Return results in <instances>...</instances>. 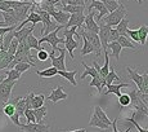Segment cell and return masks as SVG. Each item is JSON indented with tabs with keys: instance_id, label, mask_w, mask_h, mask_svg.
Listing matches in <instances>:
<instances>
[{
	"instance_id": "cell-34",
	"label": "cell",
	"mask_w": 148,
	"mask_h": 132,
	"mask_svg": "<svg viewBox=\"0 0 148 132\" xmlns=\"http://www.w3.org/2000/svg\"><path fill=\"white\" fill-rule=\"evenodd\" d=\"M3 113H4L8 118H10V117L16 113V106H14V102L13 101H10V102L8 101L7 104L4 105V108H3Z\"/></svg>"
},
{
	"instance_id": "cell-60",
	"label": "cell",
	"mask_w": 148,
	"mask_h": 132,
	"mask_svg": "<svg viewBox=\"0 0 148 132\" xmlns=\"http://www.w3.org/2000/svg\"><path fill=\"white\" fill-rule=\"evenodd\" d=\"M0 51H1V49H0Z\"/></svg>"
},
{
	"instance_id": "cell-27",
	"label": "cell",
	"mask_w": 148,
	"mask_h": 132,
	"mask_svg": "<svg viewBox=\"0 0 148 132\" xmlns=\"http://www.w3.org/2000/svg\"><path fill=\"white\" fill-rule=\"evenodd\" d=\"M44 102H45V96L42 93L40 94H35L32 99V101H31V109L32 110H35V109H39L41 108V106H44Z\"/></svg>"
},
{
	"instance_id": "cell-8",
	"label": "cell",
	"mask_w": 148,
	"mask_h": 132,
	"mask_svg": "<svg viewBox=\"0 0 148 132\" xmlns=\"http://www.w3.org/2000/svg\"><path fill=\"white\" fill-rule=\"evenodd\" d=\"M98 26H99V31H98V36H99V42H101V45H102V49L103 52H107V45H108V36H110V31L112 27L107 26L104 25L102 21L98 22Z\"/></svg>"
},
{
	"instance_id": "cell-41",
	"label": "cell",
	"mask_w": 148,
	"mask_h": 132,
	"mask_svg": "<svg viewBox=\"0 0 148 132\" xmlns=\"http://www.w3.org/2000/svg\"><path fill=\"white\" fill-rule=\"evenodd\" d=\"M23 117L27 119V123H36L35 115H34V110H32V109H26V110H25Z\"/></svg>"
},
{
	"instance_id": "cell-18",
	"label": "cell",
	"mask_w": 148,
	"mask_h": 132,
	"mask_svg": "<svg viewBox=\"0 0 148 132\" xmlns=\"http://www.w3.org/2000/svg\"><path fill=\"white\" fill-rule=\"evenodd\" d=\"M107 87V91L104 92V94H115L116 97H120L121 94V88H126L129 87V84L127 83H119V84H110V85H106Z\"/></svg>"
},
{
	"instance_id": "cell-21",
	"label": "cell",
	"mask_w": 148,
	"mask_h": 132,
	"mask_svg": "<svg viewBox=\"0 0 148 132\" xmlns=\"http://www.w3.org/2000/svg\"><path fill=\"white\" fill-rule=\"evenodd\" d=\"M89 87H95L98 93H102L103 88L106 87V80L102 76H97V78H92V82L89 83Z\"/></svg>"
},
{
	"instance_id": "cell-57",
	"label": "cell",
	"mask_w": 148,
	"mask_h": 132,
	"mask_svg": "<svg viewBox=\"0 0 148 132\" xmlns=\"http://www.w3.org/2000/svg\"><path fill=\"white\" fill-rule=\"evenodd\" d=\"M99 132H104V131H99Z\"/></svg>"
},
{
	"instance_id": "cell-46",
	"label": "cell",
	"mask_w": 148,
	"mask_h": 132,
	"mask_svg": "<svg viewBox=\"0 0 148 132\" xmlns=\"http://www.w3.org/2000/svg\"><path fill=\"white\" fill-rule=\"evenodd\" d=\"M119 33L116 31V28L115 27H112L111 28V31H110V36H108V43H112V42H117V39H119Z\"/></svg>"
},
{
	"instance_id": "cell-50",
	"label": "cell",
	"mask_w": 148,
	"mask_h": 132,
	"mask_svg": "<svg viewBox=\"0 0 148 132\" xmlns=\"http://www.w3.org/2000/svg\"><path fill=\"white\" fill-rule=\"evenodd\" d=\"M139 97H140V100L143 101V104L148 108V94H146V93H140V92H139Z\"/></svg>"
},
{
	"instance_id": "cell-1",
	"label": "cell",
	"mask_w": 148,
	"mask_h": 132,
	"mask_svg": "<svg viewBox=\"0 0 148 132\" xmlns=\"http://www.w3.org/2000/svg\"><path fill=\"white\" fill-rule=\"evenodd\" d=\"M73 35H77L79 38H80V35H79L77 28H76V27L63 28V36H64L63 44H64V49H66V52H68V54H70L71 58L75 60L73 51H75L76 48H79V42H77V40H75Z\"/></svg>"
},
{
	"instance_id": "cell-48",
	"label": "cell",
	"mask_w": 148,
	"mask_h": 132,
	"mask_svg": "<svg viewBox=\"0 0 148 132\" xmlns=\"http://www.w3.org/2000/svg\"><path fill=\"white\" fill-rule=\"evenodd\" d=\"M19 118H21V117H19V115H18V114H17V113H14V114H13L12 117H10L9 119H10V122H12L13 124H16L17 127H19V126L22 124V123L19 122Z\"/></svg>"
},
{
	"instance_id": "cell-19",
	"label": "cell",
	"mask_w": 148,
	"mask_h": 132,
	"mask_svg": "<svg viewBox=\"0 0 148 132\" xmlns=\"http://www.w3.org/2000/svg\"><path fill=\"white\" fill-rule=\"evenodd\" d=\"M93 115L97 119H99L101 122H103V123H106L107 126H110L111 127V124H112V120H111L110 118L107 117V114L104 113V110L101 108V106H98L97 105L95 108H94V113H93Z\"/></svg>"
},
{
	"instance_id": "cell-15",
	"label": "cell",
	"mask_w": 148,
	"mask_h": 132,
	"mask_svg": "<svg viewBox=\"0 0 148 132\" xmlns=\"http://www.w3.org/2000/svg\"><path fill=\"white\" fill-rule=\"evenodd\" d=\"M68 97V94L63 91V88H62V85H58L57 88H54V90L50 92V94L47 97L49 101H52L53 104H57L58 101H62V100H66Z\"/></svg>"
},
{
	"instance_id": "cell-33",
	"label": "cell",
	"mask_w": 148,
	"mask_h": 132,
	"mask_svg": "<svg viewBox=\"0 0 148 132\" xmlns=\"http://www.w3.org/2000/svg\"><path fill=\"white\" fill-rule=\"evenodd\" d=\"M119 44L121 45V48H130V49L135 51V45L132 43V40H130L127 36H119L117 39Z\"/></svg>"
},
{
	"instance_id": "cell-5",
	"label": "cell",
	"mask_w": 148,
	"mask_h": 132,
	"mask_svg": "<svg viewBox=\"0 0 148 132\" xmlns=\"http://www.w3.org/2000/svg\"><path fill=\"white\" fill-rule=\"evenodd\" d=\"M17 82L9 80L5 78L0 83V105H5L10 99V94H12L13 87L16 85Z\"/></svg>"
},
{
	"instance_id": "cell-10",
	"label": "cell",
	"mask_w": 148,
	"mask_h": 132,
	"mask_svg": "<svg viewBox=\"0 0 148 132\" xmlns=\"http://www.w3.org/2000/svg\"><path fill=\"white\" fill-rule=\"evenodd\" d=\"M86 9H88V12H92L93 9L98 10V16H97V24H98L99 21H102V18L108 14L107 8L104 7V4L102 1H99V0H92V3H90V4L86 7Z\"/></svg>"
},
{
	"instance_id": "cell-17",
	"label": "cell",
	"mask_w": 148,
	"mask_h": 132,
	"mask_svg": "<svg viewBox=\"0 0 148 132\" xmlns=\"http://www.w3.org/2000/svg\"><path fill=\"white\" fill-rule=\"evenodd\" d=\"M34 28H35V26H34V25H31L30 27H22V28H19V30H14L13 31L14 39L18 40V43L23 42V40L27 39L28 35H31V34H32Z\"/></svg>"
},
{
	"instance_id": "cell-47",
	"label": "cell",
	"mask_w": 148,
	"mask_h": 132,
	"mask_svg": "<svg viewBox=\"0 0 148 132\" xmlns=\"http://www.w3.org/2000/svg\"><path fill=\"white\" fill-rule=\"evenodd\" d=\"M142 76H143V91H142V93L148 94V74L143 73Z\"/></svg>"
},
{
	"instance_id": "cell-7",
	"label": "cell",
	"mask_w": 148,
	"mask_h": 132,
	"mask_svg": "<svg viewBox=\"0 0 148 132\" xmlns=\"http://www.w3.org/2000/svg\"><path fill=\"white\" fill-rule=\"evenodd\" d=\"M58 52H59V56H54V54L49 53V58L52 60V66L56 67L58 71H66V62H64L66 49L58 47Z\"/></svg>"
},
{
	"instance_id": "cell-54",
	"label": "cell",
	"mask_w": 148,
	"mask_h": 132,
	"mask_svg": "<svg viewBox=\"0 0 148 132\" xmlns=\"http://www.w3.org/2000/svg\"><path fill=\"white\" fill-rule=\"evenodd\" d=\"M3 38H4V36H0V49L3 48V40H4Z\"/></svg>"
},
{
	"instance_id": "cell-26",
	"label": "cell",
	"mask_w": 148,
	"mask_h": 132,
	"mask_svg": "<svg viewBox=\"0 0 148 132\" xmlns=\"http://www.w3.org/2000/svg\"><path fill=\"white\" fill-rule=\"evenodd\" d=\"M47 114H48V108L45 105L39 109H35V110H34V115H35L36 123H42V119L47 117Z\"/></svg>"
},
{
	"instance_id": "cell-58",
	"label": "cell",
	"mask_w": 148,
	"mask_h": 132,
	"mask_svg": "<svg viewBox=\"0 0 148 132\" xmlns=\"http://www.w3.org/2000/svg\"><path fill=\"white\" fill-rule=\"evenodd\" d=\"M146 73H147V74H148V70H147V71H146Z\"/></svg>"
},
{
	"instance_id": "cell-2",
	"label": "cell",
	"mask_w": 148,
	"mask_h": 132,
	"mask_svg": "<svg viewBox=\"0 0 148 132\" xmlns=\"http://www.w3.org/2000/svg\"><path fill=\"white\" fill-rule=\"evenodd\" d=\"M126 14H127L126 8L124 7V4H122V3H120V5H119L117 9L113 10V12H111L110 14H107V16H104L102 19H103V24L107 25V26L116 27L122 21V19L126 17Z\"/></svg>"
},
{
	"instance_id": "cell-3",
	"label": "cell",
	"mask_w": 148,
	"mask_h": 132,
	"mask_svg": "<svg viewBox=\"0 0 148 132\" xmlns=\"http://www.w3.org/2000/svg\"><path fill=\"white\" fill-rule=\"evenodd\" d=\"M62 28H64V27L59 26L57 30H54V31H52V33L48 34V35L41 36V38L39 39L40 45H41V43H48V44L52 45V52L50 53L54 54V56H56V52H58V44H61V43L64 42V38H59L58 36V31L62 30Z\"/></svg>"
},
{
	"instance_id": "cell-20",
	"label": "cell",
	"mask_w": 148,
	"mask_h": 132,
	"mask_svg": "<svg viewBox=\"0 0 148 132\" xmlns=\"http://www.w3.org/2000/svg\"><path fill=\"white\" fill-rule=\"evenodd\" d=\"M76 74H77V70H72V71H58V74L57 75H61L62 78H64L66 80H68V82L71 83V84L73 85V87H76L77 85V82H76L75 76Z\"/></svg>"
},
{
	"instance_id": "cell-51",
	"label": "cell",
	"mask_w": 148,
	"mask_h": 132,
	"mask_svg": "<svg viewBox=\"0 0 148 132\" xmlns=\"http://www.w3.org/2000/svg\"><path fill=\"white\" fill-rule=\"evenodd\" d=\"M61 132H86L85 128H80V130H75V131H61Z\"/></svg>"
},
{
	"instance_id": "cell-59",
	"label": "cell",
	"mask_w": 148,
	"mask_h": 132,
	"mask_svg": "<svg viewBox=\"0 0 148 132\" xmlns=\"http://www.w3.org/2000/svg\"><path fill=\"white\" fill-rule=\"evenodd\" d=\"M0 1H1V0H0Z\"/></svg>"
},
{
	"instance_id": "cell-4",
	"label": "cell",
	"mask_w": 148,
	"mask_h": 132,
	"mask_svg": "<svg viewBox=\"0 0 148 132\" xmlns=\"http://www.w3.org/2000/svg\"><path fill=\"white\" fill-rule=\"evenodd\" d=\"M35 10L39 13V16H40V18H41L42 25H44V27H42V30H41V35L42 36L48 35L49 33H52V31L57 30V28L59 27V25H57L56 22L52 21V17L49 16V13H47V12H44V10L39 9L38 7H35Z\"/></svg>"
},
{
	"instance_id": "cell-35",
	"label": "cell",
	"mask_w": 148,
	"mask_h": 132,
	"mask_svg": "<svg viewBox=\"0 0 148 132\" xmlns=\"http://www.w3.org/2000/svg\"><path fill=\"white\" fill-rule=\"evenodd\" d=\"M82 42H84V45H82V48H81V56H86V54H90L94 52V47H93L86 39L82 38Z\"/></svg>"
},
{
	"instance_id": "cell-29",
	"label": "cell",
	"mask_w": 148,
	"mask_h": 132,
	"mask_svg": "<svg viewBox=\"0 0 148 132\" xmlns=\"http://www.w3.org/2000/svg\"><path fill=\"white\" fill-rule=\"evenodd\" d=\"M115 28H116V31L119 33V35H120V36H127L126 35V31H127V28H129V19L125 17V18L122 19V21Z\"/></svg>"
},
{
	"instance_id": "cell-38",
	"label": "cell",
	"mask_w": 148,
	"mask_h": 132,
	"mask_svg": "<svg viewBox=\"0 0 148 132\" xmlns=\"http://www.w3.org/2000/svg\"><path fill=\"white\" fill-rule=\"evenodd\" d=\"M3 39H4V40H3V48H1V49H3V51H8V48H9V45H10V43H12V40L14 39L13 31H10V33L5 34Z\"/></svg>"
},
{
	"instance_id": "cell-6",
	"label": "cell",
	"mask_w": 148,
	"mask_h": 132,
	"mask_svg": "<svg viewBox=\"0 0 148 132\" xmlns=\"http://www.w3.org/2000/svg\"><path fill=\"white\" fill-rule=\"evenodd\" d=\"M79 35H80V38H85L88 40V42L90 43V44L94 47V52L97 54V57L101 56L102 53V45H101V42H99V36L98 34L95 33H92V31H86V30H81L80 33H79Z\"/></svg>"
},
{
	"instance_id": "cell-49",
	"label": "cell",
	"mask_w": 148,
	"mask_h": 132,
	"mask_svg": "<svg viewBox=\"0 0 148 132\" xmlns=\"http://www.w3.org/2000/svg\"><path fill=\"white\" fill-rule=\"evenodd\" d=\"M16 30V27H0V36H4L5 34L10 33V31H14Z\"/></svg>"
},
{
	"instance_id": "cell-16",
	"label": "cell",
	"mask_w": 148,
	"mask_h": 132,
	"mask_svg": "<svg viewBox=\"0 0 148 132\" xmlns=\"http://www.w3.org/2000/svg\"><path fill=\"white\" fill-rule=\"evenodd\" d=\"M3 18H4V25L5 27H17V25H19V21L17 19L16 14H14L13 9H9L7 12H1Z\"/></svg>"
},
{
	"instance_id": "cell-55",
	"label": "cell",
	"mask_w": 148,
	"mask_h": 132,
	"mask_svg": "<svg viewBox=\"0 0 148 132\" xmlns=\"http://www.w3.org/2000/svg\"><path fill=\"white\" fill-rule=\"evenodd\" d=\"M115 1H119V0H115ZM143 1H144V0H136V3H138L139 5H142V4H143Z\"/></svg>"
},
{
	"instance_id": "cell-43",
	"label": "cell",
	"mask_w": 148,
	"mask_h": 132,
	"mask_svg": "<svg viewBox=\"0 0 148 132\" xmlns=\"http://www.w3.org/2000/svg\"><path fill=\"white\" fill-rule=\"evenodd\" d=\"M117 122H119V118H116V119H113V120H112V124H111V127H112V132H120V131L117 130ZM133 128H134V126L130 124L129 127L126 128V130L122 131V132H132V131H133Z\"/></svg>"
},
{
	"instance_id": "cell-11",
	"label": "cell",
	"mask_w": 148,
	"mask_h": 132,
	"mask_svg": "<svg viewBox=\"0 0 148 132\" xmlns=\"http://www.w3.org/2000/svg\"><path fill=\"white\" fill-rule=\"evenodd\" d=\"M125 69H126V71H127V75H129V78L136 84V90H138L139 92L142 93V91H143V76H142V74L138 73L135 69L130 67V66H126Z\"/></svg>"
},
{
	"instance_id": "cell-45",
	"label": "cell",
	"mask_w": 148,
	"mask_h": 132,
	"mask_svg": "<svg viewBox=\"0 0 148 132\" xmlns=\"http://www.w3.org/2000/svg\"><path fill=\"white\" fill-rule=\"evenodd\" d=\"M36 58H38L39 61L44 62V61H47V60L49 58V53H48L45 49H40L38 52V54H36Z\"/></svg>"
},
{
	"instance_id": "cell-12",
	"label": "cell",
	"mask_w": 148,
	"mask_h": 132,
	"mask_svg": "<svg viewBox=\"0 0 148 132\" xmlns=\"http://www.w3.org/2000/svg\"><path fill=\"white\" fill-rule=\"evenodd\" d=\"M49 16L53 17L57 25H59V26H63V27H64V26L67 25L68 19H70V16H71V14L63 12V10L56 9V10H53L52 13H49Z\"/></svg>"
},
{
	"instance_id": "cell-31",
	"label": "cell",
	"mask_w": 148,
	"mask_h": 132,
	"mask_svg": "<svg viewBox=\"0 0 148 132\" xmlns=\"http://www.w3.org/2000/svg\"><path fill=\"white\" fill-rule=\"evenodd\" d=\"M61 10H63V12H66V13H70V14H73V13H84L85 7H77V5H63Z\"/></svg>"
},
{
	"instance_id": "cell-28",
	"label": "cell",
	"mask_w": 148,
	"mask_h": 132,
	"mask_svg": "<svg viewBox=\"0 0 148 132\" xmlns=\"http://www.w3.org/2000/svg\"><path fill=\"white\" fill-rule=\"evenodd\" d=\"M82 66L85 67V71L81 74L80 79H85L88 75H90L92 78H97V76H101V75L98 74V71H97L94 67H90V66H88V65H86V62H82Z\"/></svg>"
},
{
	"instance_id": "cell-25",
	"label": "cell",
	"mask_w": 148,
	"mask_h": 132,
	"mask_svg": "<svg viewBox=\"0 0 148 132\" xmlns=\"http://www.w3.org/2000/svg\"><path fill=\"white\" fill-rule=\"evenodd\" d=\"M26 43H27L28 47H30V49H36L38 52L40 49H42L41 45H40V43H39V39L36 38V36H34V34H31V35L27 36Z\"/></svg>"
},
{
	"instance_id": "cell-32",
	"label": "cell",
	"mask_w": 148,
	"mask_h": 132,
	"mask_svg": "<svg viewBox=\"0 0 148 132\" xmlns=\"http://www.w3.org/2000/svg\"><path fill=\"white\" fill-rule=\"evenodd\" d=\"M104 80H106V85H110V84H112V82L113 80H119V83L122 80L121 76H119L117 74H116V71H115V69L113 67H111V70H110V73H108V75L104 78Z\"/></svg>"
},
{
	"instance_id": "cell-39",
	"label": "cell",
	"mask_w": 148,
	"mask_h": 132,
	"mask_svg": "<svg viewBox=\"0 0 148 132\" xmlns=\"http://www.w3.org/2000/svg\"><path fill=\"white\" fill-rule=\"evenodd\" d=\"M117 99H119V105H120L121 108H127V106H130L129 93H121L120 97H117Z\"/></svg>"
},
{
	"instance_id": "cell-13",
	"label": "cell",
	"mask_w": 148,
	"mask_h": 132,
	"mask_svg": "<svg viewBox=\"0 0 148 132\" xmlns=\"http://www.w3.org/2000/svg\"><path fill=\"white\" fill-rule=\"evenodd\" d=\"M85 21V14L84 13H73L70 16V19H68L67 25L64 26V28L68 27H76V28H80L82 27Z\"/></svg>"
},
{
	"instance_id": "cell-36",
	"label": "cell",
	"mask_w": 148,
	"mask_h": 132,
	"mask_svg": "<svg viewBox=\"0 0 148 132\" xmlns=\"http://www.w3.org/2000/svg\"><path fill=\"white\" fill-rule=\"evenodd\" d=\"M99 1L103 3L108 12H113V10H116L119 8V5H120V3L115 1V0H99Z\"/></svg>"
},
{
	"instance_id": "cell-53",
	"label": "cell",
	"mask_w": 148,
	"mask_h": 132,
	"mask_svg": "<svg viewBox=\"0 0 148 132\" xmlns=\"http://www.w3.org/2000/svg\"><path fill=\"white\" fill-rule=\"evenodd\" d=\"M5 78H7V75H5V73L4 74H0V83L3 82V80H4Z\"/></svg>"
},
{
	"instance_id": "cell-37",
	"label": "cell",
	"mask_w": 148,
	"mask_h": 132,
	"mask_svg": "<svg viewBox=\"0 0 148 132\" xmlns=\"http://www.w3.org/2000/svg\"><path fill=\"white\" fill-rule=\"evenodd\" d=\"M5 75H7V79L13 80V82H17V80L21 78L22 74H19L16 69H10V70H5Z\"/></svg>"
},
{
	"instance_id": "cell-30",
	"label": "cell",
	"mask_w": 148,
	"mask_h": 132,
	"mask_svg": "<svg viewBox=\"0 0 148 132\" xmlns=\"http://www.w3.org/2000/svg\"><path fill=\"white\" fill-rule=\"evenodd\" d=\"M89 126H90V127H98L101 131L110 130V126H107L106 123L101 122L99 119H97L94 115H92V118H90V120H89Z\"/></svg>"
},
{
	"instance_id": "cell-24",
	"label": "cell",
	"mask_w": 148,
	"mask_h": 132,
	"mask_svg": "<svg viewBox=\"0 0 148 132\" xmlns=\"http://www.w3.org/2000/svg\"><path fill=\"white\" fill-rule=\"evenodd\" d=\"M36 74H38L40 78H53V76H56L57 74H58V70L52 66V67H48V69H45V70H38Z\"/></svg>"
},
{
	"instance_id": "cell-22",
	"label": "cell",
	"mask_w": 148,
	"mask_h": 132,
	"mask_svg": "<svg viewBox=\"0 0 148 132\" xmlns=\"http://www.w3.org/2000/svg\"><path fill=\"white\" fill-rule=\"evenodd\" d=\"M108 48H110V49H111V52H112V53H111V56H113V57H115V58L119 61V60H120L121 49H122V48H121V45L119 44V42H112V43H108V45H107V49H108Z\"/></svg>"
},
{
	"instance_id": "cell-52",
	"label": "cell",
	"mask_w": 148,
	"mask_h": 132,
	"mask_svg": "<svg viewBox=\"0 0 148 132\" xmlns=\"http://www.w3.org/2000/svg\"><path fill=\"white\" fill-rule=\"evenodd\" d=\"M7 1H30V3H36L35 0H7Z\"/></svg>"
},
{
	"instance_id": "cell-44",
	"label": "cell",
	"mask_w": 148,
	"mask_h": 132,
	"mask_svg": "<svg viewBox=\"0 0 148 132\" xmlns=\"http://www.w3.org/2000/svg\"><path fill=\"white\" fill-rule=\"evenodd\" d=\"M64 5H77V7L86 8V4H85L84 0H64Z\"/></svg>"
},
{
	"instance_id": "cell-42",
	"label": "cell",
	"mask_w": 148,
	"mask_h": 132,
	"mask_svg": "<svg viewBox=\"0 0 148 132\" xmlns=\"http://www.w3.org/2000/svg\"><path fill=\"white\" fill-rule=\"evenodd\" d=\"M126 35H127V38H129L130 40H133V42H135V43H139V36H138V31H136V30L127 28Z\"/></svg>"
},
{
	"instance_id": "cell-23",
	"label": "cell",
	"mask_w": 148,
	"mask_h": 132,
	"mask_svg": "<svg viewBox=\"0 0 148 132\" xmlns=\"http://www.w3.org/2000/svg\"><path fill=\"white\" fill-rule=\"evenodd\" d=\"M138 36H139V44L144 45L147 43V38H148V26L144 24L140 25V27L138 28Z\"/></svg>"
},
{
	"instance_id": "cell-9",
	"label": "cell",
	"mask_w": 148,
	"mask_h": 132,
	"mask_svg": "<svg viewBox=\"0 0 148 132\" xmlns=\"http://www.w3.org/2000/svg\"><path fill=\"white\" fill-rule=\"evenodd\" d=\"M21 132H50V126L44 123H27L19 126Z\"/></svg>"
},
{
	"instance_id": "cell-40",
	"label": "cell",
	"mask_w": 148,
	"mask_h": 132,
	"mask_svg": "<svg viewBox=\"0 0 148 132\" xmlns=\"http://www.w3.org/2000/svg\"><path fill=\"white\" fill-rule=\"evenodd\" d=\"M30 67H32V65L27 64V62H19V64H17L13 69H16V70L18 71L19 74H23V73H26V71H27Z\"/></svg>"
},
{
	"instance_id": "cell-56",
	"label": "cell",
	"mask_w": 148,
	"mask_h": 132,
	"mask_svg": "<svg viewBox=\"0 0 148 132\" xmlns=\"http://www.w3.org/2000/svg\"><path fill=\"white\" fill-rule=\"evenodd\" d=\"M84 1H85V4H86V3H88V1H89V0H84Z\"/></svg>"
},
{
	"instance_id": "cell-14",
	"label": "cell",
	"mask_w": 148,
	"mask_h": 132,
	"mask_svg": "<svg viewBox=\"0 0 148 132\" xmlns=\"http://www.w3.org/2000/svg\"><path fill=\"white\" fill-rule=\"evenodd\" d=\"M82 26H84V30L98 34L99 26H98V24H97V21L94 19V12H89L88 16H85V21H84V25H82Z\"/></svg>"
}]
</instances>
